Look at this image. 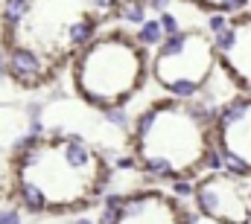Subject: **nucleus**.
Listing matches in <instances>:
<instances>
[{"instance_id":"obj_10","label":"nucleus","mask_w":251,"mask_h":224,"mask_svg":"<svg viewBox=\"0 0 251 224\" xmlns=\"http://www.w3.org/2000/svg\"><path fill=\"white\" fill-rule=\"evenodd\" d=\"M193 3L196 9H201V12H219V15H225V12H240V9H246L251 0H187Z\"/></svg>"},{"instance_id":"obj_8","label":"nucleus","mask_w":251,"mask_h":224,"mask_svg":"<svg viewBox=\"0 0 251 224\" xmlns=\"http://www.w3.org/2000/svg\"><path fill=\"white\" fill-rule=\"evenodd\" d=\"M216 61L234 85L251 93V12L240 9L213 35Z\"/></svg>"},{"instance_id":"obj_6","label":"nucleus","mask_w":251,"mask_h":224,"mask_svg":"<svg viewBox=\"0 0 251 224\" xmlns=\"http://www.w3.org/2000/svg\"><path fill=\"white\" fill-rule=\"evenodd\" d=\"M193 201L199 216L219 224H251V189L237 172H210L196 180Z\"/></svg>"},{"instance_id":"obj_3","label":"nucleus","mask_w":251,"mask_h":224,"mask_svg":"<svg viewBox=\"0 0 251 224\" xmlns=\"http://www.w3.org/2000/svg\"><path fill=\"white\" fill-rule=\"evenodd\" d=\"M128 149L134 163L158 178H196L213 157V116L187 96L152 102L137 116Z\"/></svg>"},{"instance_id":"obj_7","label":"nucleus","mask_w":251,"mask_h":224,"mask_svg":"<svg viewBox=\"0 0 251 224\" xmlns=\"http://www.w3.org/2000/svg\"><path fill=\"white\" fill-rule=\"evenodd\" d=\"M213 155H219L231 172L251 175V93L231 99L213 113Z\"/></svg>"},{"instance_id":"obj_1","label":"nucleus","mask_w":251,"mask_h":224,"mask_svg":"<svg viewBox=\"0 0 251 224\" xmlns=\"http://www.w3.org/2000/svg\"><path fill=\"white\" fill-rule=\"evenodd\" d=\"M128 0H6L0 41L15 82L47 85L76 50L120 18Z\"/></svg>"},{"instance_id":"obj_5","label":"nucleus","mask_w":251,"mask_h":224,"mask_svg":"<svg viewBox=\"0 0 251 224\" xmlns=\"http://www.w3.org/2000/svg\"><path fill=\"white\" fill-rule=\"evenodd\" d=\"M216 44L204 29L173 32L149 58V73L173 96L199 93L216 73Z\"/></svg>"},{"instance_id":"obj_11","label":"nucleus","mask_w":251,"mask_h":224,"mask_svg":"<svg viewBox=\"0 0 251 224\" xmlns=\"http://www.w3.org/2000/svg\"><path fill=\"white\" fill-rule=\"evenodd\" d=\"M190 224H219V222H210V219H204V216H199V219H196V222H193V219H190Z\"/></svg>"},{"instance_id":"obj_4","label":"nucleus","mask_w":251,"mask_h":224,"mask_svg":"<svg viewBox=\"0 0 251 224\" xmlns=\"http://www.w3.org/2000/svg\"><path fill=\"white\" fill-rule=\"evenodd\" d=\"M149 76L146 47L123 29H102L70 58L73 90L100 111L123 108Z\"/></svg>"},{"instance_id":"obj_9","label":"nucleus","mask_w":251,"mask_h":224,"mask_svg":"<svg viewBox=\"0 0 251 224\" xmlns=\"http://www.w3.org/2000/svg\"><path fill=\"white\" fill-rule=\"evenodd\" d=\"M108 224H190V216L173 195L140 189L120 198Z\"/></svg>"},{"instance_id":"obj_2","label":"nucleus","mask_w":251,"mask_h":224,"mask_svg":"<svg viewBox=\"0 0 251 224\" xmlns=\"http://www.w3.org/2000/svg\"><path fill=\"white\" fill-rule=\"evenodd\" d=\"M108 180V163L79 134H41L24 143L12 160V186L32 213L64 216L97 201Z\"/></svg>"}]
</instances>
